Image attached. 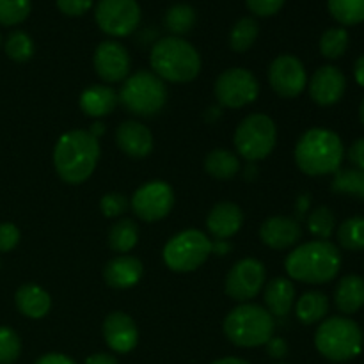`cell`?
Wrapping results in <instances>:
<instances>
[{
    "label": "cell",
    "mask_w": 364,
    "mask_h": 364,
    "mask_svg": "<svg viewBox=\"0 0 364 364\" xmlns=\"http://www.w3.org/2000/svg\"><path fill=\"white\" fill-rule=\"evenodd\" d=\"M100 159L98 139L87 130L64 134L53 149V166L60 180L78 185L87 180L96 169Z\"/></svg>",
    "instance_id": "1"
},
{
    "label": "cell",
    "mask_w": 364,
    "mask_h": 364,
    "mask_svg": "<svg viewBox=\"0 0 364 364\" xmlns=\"http://www.w3.org/2000/svg\"><path fill=\"white\" fill-rule=\"evenodd\" d=\"M341 267V255L334 244L327 240H315L295 247L287 256L284 269L295 281L309 284H323L338 276Z\"/></svg>",
    "instance_id": "2"
},
{
    "label": "cell",
    "mask_w": 364,
    "mask_h": 364,
    "mask_svg": "<svg viewBox=\"0 0 364 364\" xmlns=\"http://www.w3.org/2000/svg\"><path fill=\"white\" fill-rule=\"evenodd\" d=\"M343 142L334 132L311 128L299 139L295 146V162L304 174L323 176L338 173L343 162Z\"/></svg>",
    "instance_id": "3"
},
{
    "label": "cell",
    "mask_w": 364,
    "mask_h": 364,
    "mask_svg": "<svg viewBox=\"0 0 364 364\" xmlns=\"http://www.w3.org/2000/svg\"><path fill=\"white\" fill-rule=\"evenodd\" d=\"M149 64L156 77L174 84L194 80L201 71V57L198 50L176 36H167L153 45Z\"/></svg>",
    "instance_id": "4"
},
{
    "label": "cell",
    "mask_w": 364,
    "mask_h": 364,
    "mask_svg": "<svg viewBox=\"0 0 364 364\" xmlns=\"http://www.w3.org/2000/svg\"><path fill=\"white\" fill-rule=\"evenodd\" d=\"M276 322L265 308L258 304H242L230 311L224 320V334L237 347H262L272 338Z\"/></svg>",
    "instance_id": "5"
},
{
    "label": "cell",
    "mask_w": 364,
    "mask_h": 364,
    "mask_svg": "<svg viewBox=\"0 0 364 364\" xmlns=\"http://www.w3.org/2000/svg\"><path fill=\"white\" fill-rule=\"evenodd\" d=\"M117 98L132 116L153 117L166 105V84L153 71L139 70L124 80Z\"/></svg>",
    "instance_id": "6"
},
{
    "label": "cell",
    "mask_w": 364,
    "mask_h": 364,
    "mask_svg": "<svg viewBox=\"0 0 364 364\" xmlns=\"http://www.w3.org/2000/svg\"><path fill=\"white\" fill-rule=\"evenodd\" d=\"M315 345L320 354L329 361H350L361 354L363 333L354 320L333 316L316 329Z\"/></svg>",
    "instance_id": "7"
},
{
    "label": "cell",
    "mask_w": 364,
    "mask_h": 364,
    "mask_svg": "<svg viewBox=\"0 0 364 364\" xmlns=\"http://www.w3.org/2000/svg\"><path fill=\"white\" fill-rule=\"evenodd\" d=\"M233 141L238 155L249 162H258L276 148V124L265 114H251L237 127Z\"/></svg>",
    "instance_id": "8"
},
{
    "label": "cell",
    "mask_w": 364,
    "mask_h": 364,
    "mask_svg": "<svg viewBox=\"0 0 364 364\" xmlns=\"http://www.w3.org/2000/svg\"><path fill=\"white\" fill-rule=\"evenodd\" d=\"M212 255V242L203 231L187 230L174 235L164 247V262L173 272H192Z\"/></svg>",
    "instance_id": "9"
},
{
    "label": "cell",
    "mask_w": 364,
    "mask_h": 364,
    "mask_svg": "<svg viewBox=\"0 0 364 364\" xmlns=\"http://www.w3.org/2000/svg\"><path fill=\"white\" fill-rule=\"evenodd\" d=\"M95 20L105 34L124 38L141 23V7L137 0H100L96 4Z\"/></svg>",
    "instance_id": "10"
},
{
    "label": "cell",
    "mask_w": 364,
    "mask_h": 364,
    "mask_svg": "<svg viewBox=\"0 0 364 364\" xmlns=\"http://www.w3.org/2000/svg\"><path fill=\"white\" fill-rule=\"evenodd\" d=\"M259 95V84L255 75L244 68H231L219 75L215 82V96L220 105L240 109L255 102Z\"/></svg>",
    "instance_id": "11"
},
{
    "label": "cell",
    "mask_w": 364,
    "mask_h": 364,
    "mask_svg": "<svg viewBox=\"0 0 364 364\" xmlns=\"http://www.w3.org/2000/svg\"><path fill=\"white\" fill-rule=\"evenodd\" d=\"M174 205V192L166 181L153 180L135 191L132 198V210L139 219L156 223L169 215Z\"/></svg>",
    "instance_id": "12"
},
{
    "label": "cell",
    "mask_w": 364,
    "mask_h": 364,
    "mask_svg": "<svg viewBox=\"0 0 364 364\" xmlns=\"http://www.w3.org/2000/svg\"><path fill=\"white\" fill-rule=\"evenodd\" d=\"M265 267L255 258H244L231 267L226 277V294L233 301L247 302L262 291L265 284Z\"/></svg>",
    "instance_id": "13"
},
{
    "label": "cell",
    "mask_w": 364,
    "mask_h": 364,
    "mask_svg": "<svg viewBox=\"0 0 364 364\" xmlns=\"http://www.w3.org/2000/svg\"><path fill=\"white\" fill-rule=\"evenodd\" d=\"M269 82L276 95L290 100L304 91L308 84V75H306L304 64L297 57L284 53V55L276 57L270 64Z\"/></svg>",
    "instance_id": "14"
},
{
    "label": "cell",
    "mask_w": 364,
    "mask_h": 364,
    "mask_svg": "<svg viewBox=\"0 0 364 364\" xmlns=\"http://www.w3.org/2000/svg\"><path fill=\"white\" fill-rule=\"evenodd\" d=\"M95 70L98 77L107 84L123 82L130 73V55L128 50L117 41L100 43L95 52Z\"/></svg>",
    "instance_id": "15"
},
{
    "label": "cell",
    "mask_w": 364,
    "mask_h": 364,
    "mask_svg": "<svg viewBox=\"0 0 364 364\" xmlns=\"http://www.w3.org/2000/svg\"><path fill=\"white\" fill-rule=\"evenodd\" d=\"M347 89V78L338 68L322 66L315 71L309 82V96L322 107L334 105L340 102Z\"/></svg>",
    "instance_id": "16"
},
{
    "label": "cell",
    "mask_w": 364,
    "mask_h": 364,
    "mask_svg": "<svg viewBox=\"0 0 364 364\" xmlns=\"http://www.w3.org/2000/svg\"><path fill=\"white\" fill-rule=\"evenodd\" d=\"M103 336H105V343L109 345L110 350L128 354L137 347L139 331L132 316H128L127 313L116 311L110 313L103 322Z\"/></svg>",
    "instance_id": "17"
},
{
    "label": "cell",
    "mask_w": 364,
    "mask_h": 364,
    "mask_svg": "<svg viewBox=\"0 0 364 364\" xmlns=\"http://www.w3.org/2000/svg\"><path fill=\"white\" fill-rule=\"evenodd\" d=\"M302 237V230L299 226L297 220L290 219V217H270L259 228V238L265 245L276 251H283V249L291 247L297 244Z\"/></svg>",
    "instance_id": "18"
},
{
    "label": "cell",
    "mask_w": 364,
    "mask_h": 364,
    "mask_svg": "<svg viewBox=\"0 0 364 364\" xmlns=\"http://www.w3.org/2000/svg\"><path fill=\"white\" fill-rule=\"evenodd\" d=\"M116 142L124 155L144 159L153 149V135L139 121H124L116 130Z\"/></svg>",
    "instance_id": "19"
},
{
    "label": "cell",
    "mask_w": 364,
    "mask_h": 364,
    "mask_svg": "<svg viewBox=\"0 0 364 364\" xmlns=\"http://www.w3.org/2000/svg\"><path fill=\"white\" fill-rule=\"evenodd\" d=\"M244 224V213L235 203H219L206 217V228L217 240H228L240 231Z\"/></svg>",
    "instance_id": "20"
},
{
    "label": "cell",
    "mask_w": 364,
    "mask_h": 364,
    "mask_svg": "<svg viewBox=\"0 0 364 364\" xmlns=\"http://www.w3.org/2000/svg\"><path fill=\"white\" fill-rule=\"evenodd\" d=\"M142 272V263L141 259L135 256H117V258L110 259L103 269V277L105 283L110 288H117V290H127V288L135 287L141 281Z\"/></svg>",
    "instance_id": "21"
},
{
    "label": "cell",
    "mask_w": 364,
    "mask_h": 364,
    "mask_svg": "<svg viewBox=\"0 0 364 364\" xmlns=\"http://www.w3.org/2000/svg\"><path fill=\"white\" fill-rule=\"evenodd\" d=\"M267 311L272 316H287L295 302V287L287 277H276L265 288Z\"/></svg>",
    "instance_id": "22"
},
{
    "label": "cell",
    "mask_w": 364,
    "mask_h": 364,
    "mask_svg": "<svg viewBox=\"0 0 364 364\" xmlns=\"http://www.w3.org/2000/svg\"><path fill=\"white\" fill-rule=\"evenodd\" d=\"M117 92L109 85H91L80 95V109L91 117H103L116 109Z\"/></svg>",
    "instance_id": "23"
},
{
    "label": "cell",
    "mask_w": 364,
    "mask_h": 364,
    "mask_svg": "<svg viewBox=\"0 0 364 364\" xmlns=\"http://www.w3.org/2000/svg\"><path fill=\"white\" fill-rule=\"evenodd\" d=\"M14 301H16V308L21 315L34 320L43 318L52 306L50 295L38 284H23V287L18 288Z\"/></svg>",
    "instance_id": "24"
},
{
    "label": "cell",
    "mask_w": 364,
    "mask_h": 364,
    "mask_svg": "<svg viewBox=\"0 0 364 364\" xmlns=\"http://www.w3.org/2000/svg\"><path fill=\"white\" fill-rule=\"evenodd\" d=\"M334 304L343 315H354L364 306V279L347 276L338 283L334 291Z\"/></svg>",
    "instance_id": "25"
},
{
    "label": "cell",
    "mask_w": 364,
    "mask_h": 364,
    "mask_svg": "<svg viewBox=\"0 0 364 364\" xmlns=\"http://www.w3.org/2000/svg\"><path fill=\"white\" fill-rule=\"evenodd\" d=\"M205 171L217 180H231L240 171V160L228 149H213L205 160Z\"/></svg>",
    "instance_id": "26"
},
{
    "label": "cell",
    "mask_w": 364,
    "mask_h": 364,
    "mask_svg": "<svg viewBox=\"0 0 364 364\" xmlns=\"http://www.w3.org/2000/svg\"><path fill=\"white\" fill-rule=\"evenodd\" d=\"M327 311H329V301L320 291H308L299 299L295 306L297 318L306 326L320 322L327 315Z\"/></svg>",
    "instance_id": "27"
},
{
    "label": "cell",
    "mask_w": 364,
    "mask_h": 364,
    "mask_svg": "<svg viewBox=\"0 0 364 364\" xmlns=\"http://www.w3.org/2000/svg\"><path fill=\"white\" fill-rule=\"evenodd\" d=\"M139 228L132 219H123L114 224L109 231V247L112 251L127 255L137 245Z\"/></svg>",
    "instance_id": "28"
},
{
    "label": "cell",
    "mask_w": 364,
    "mask_h": 364,
    "mask_svg": "<svg viewBox=\"0 0 364 364\" xmlns=\"http://www.w3.org/2000/svg\"><path fill=\"white\" fill-rule=\"evenodd\" d=\"M164 25L176 38L187 34L196 25V11L188 4H174L164 16Z\"/></svg>",
    "instance_id": "29"
},
{
    "label": "cell",
    "mask_w": 364,
    "mask_h": 364,
    "mask_svg": "<svg viewBox=\"0 0 364 364\" xmlns=\"http://www.w3.org/2000/svg\"><path fill=\"white\" fill-rule=\"evenodd\" d=\"M259 25L255 18L245 16L240 18L237 23L233 25L230 34V46L235 52H247L255 41L258 39Z\"/></svg>",
    "instance_id": "30"
},
{
    "label": "cell",
    "mask_w": 364,
    "mask_h": 364,
    "mask_svg": "<svg viewBox=\"0 0 364 364\" xmlns=\"http://www.w3.org/2000/svg\"><path fill=\"white\" fill-rule=\"evenodd\" d=\"M329 13L341 25H358L364 21V0H327Z\"/></svg>",
    "instance_id": "31"
},
{
    "label": "cell",
    "mask_w": 364,
    "mask_h": 364,
    "mask_svg": "<svg viewBox=\"0 0 364 364\" xmlns=\"http://www.w3.org/2000/svg\"><path fill=\"white\" fill-rule=\"evenodd\" d=\"M338 194H352L364 199V171L363 169H341L334 176L333 185Z\"/></svg>",
    "instance_id": "32"
},
{
    "label": "cell",
    "mask_w": 364,
    "mask_h": 364,
    "mask_svg": "<svg viewBox=\"0 0 364 364\" xmlns=\"http://www.w3.org/2000/svg\"><path fill=\"white\" fill-rule=\"evenodd\" d=\"M338 240L347 251L364 249V217H352L345 220L338 230Z\"/></svg>",
    "instance_id": "33"
},
{
    "label": "cell",
    "mask_w": 364,
    "mask_h": 364,
    "mask_svg": "<svg viewBox=\"0 0 364 364\" xmlns=\"http://www.w3.org/2000/svg\"><path fill=\"white\" fill-rule=\"evenodd\" d=\"M348 48V32L341 27L329 28L320 38V52L327 59H340Z\"/></svg>",
    "instance_id": "34"
},
{
    "label": "cell",
    "mask_w": 364,
    "mask_h": 364,
    "mask_svg": "<svg viewBox=\"0 0 364 364\" xmlns=\"http://www.w3.org/2000/svg\"><path fill=\"white\" fill-rule=\"evenodd\" d=\"M6 53L9 59L16 60V63H25L34 55V41L23 31L11 32L6 41Z\"/></svg>",
    "instance_id": "35"
},
{
    "label": "cell",
    "mask_w": 364,
    "mask_h": 364,
    "mask_svg": "<svg viewBox=\"0 0 364 364\" xmlns=\"http://www.w3.org/2000/svg\"><path fill=\"white\" fill-rule=\"evenodd\" d=\"M336 220H334V213L327 206H320V208L313 210L311 215L308 217V228L311 235H315L320 240H327L333 235Z\"/></svg>",
    "instance_id": "36"
},
{
    "label": "cell",
    "mask_w": 364,
    "mask_h": 364,
    "mask_svg": "<svg viewBox=\"0 0 364 364\" xmlns=\"http://www.w3.org/2000/svg\"><path fill=\"white\" fill-rule=\"evenodd\" d=\"M31 14V0H0V25H18Z\"/></svg>",
    "instance_id": "37"
},
{
    "label": "cell",
    "mask_w": 364,
    "mask_h": 364,
    "mask_svg": "<svg viewBox=\"0 0 364 364\" xmlns=\"http://www.w3.org/2000/svg\"><path fill=\"white\" fill-rule=\"evenodd\" d=\"M21 341L11 327H0V364H13L20 358Z\"/></svg>",
    "instance_id": "38"
},
{
    "label": "cell",
    "mask_w": 364,
    "mask_h": 364,
    "mask_svg": "<svg viewBox=\"0 0 364 364\" xmlns=\"http://www.w3.org/2000/svg\"><path fill=\"white\" fill-rule=\"evenodd\" d=\"M100 208H102L103 215L114 219V217H119L127 212L128 208V199L123 194H117V192H110L105 194L100 201Z\"/></svg>",
    "instance_id": "39"
},
{
    "label": "cell",
    "mask_w": 364,
    "mask_h": 364,
    "mask_svg": "<svg viewBox=\"0 0 364 364\" xmlns=\"http://www.w3.org/2000/svg\"><path fill=\"white\" fill-rule=\"evenodd\" d=\"M249 11L256 16H274L284 6V0H245Z\"/></svg>",
    "instance_id": "40"
},
{
    "label": "cell",
    "mask_w": 364,
    "mask_h": 364,
    "mask_svg": "<svg viewBox=\"0 0 364 364\" xmlns=\"http://www.w3.org/2000/svg\"><path fill=\"white\" fill-rule=\"evenodd\" d=\"M20 242V230L13 223L0 224V252H9Z\"/></svg>",
    "instance_id": "41"
},
{
    "label": "cell",
    "mask_w": 364,
    "mask_h": 364,
    "mask_svg": "<svg viewBox=\"0 0 364 364\" xmlns=\"http://www.w3.org/2000/svg\"><path fill=\"white\" fill-rule=\"evenodd\" d=\"M57 7L66 16H82L92 7V0H57Z\"/></svg>",
    "instance_id": "42"
},
{
    "label": "cell",
    "mask_w": 364,
    "mask_h": 364,
    "mask_svg": "<svg viewBox=\"0 0 364 364\" xmlns=\"http://www.w3.org/2000/svg\"><path fill=\"white\" fill-rule=\"evenodd\" d=\"M267 354L274 359H283L288 355V343L283 340V338H270L265 343Z\"/></svg>",
    "instance_id": "43"
},
{
    "label": "cell",
    "mask_w": 364,
    "mask_h": 364,
    "mask_svg": "<svg viewBox=\"0 0 364 364\" xmlns=\"http://www.w3.org/2000/svg\"><path fill=\"white\" fill-rule=\"evenodd\" d=\"M347 156L348 160H350L352 166H355V169L364 171V137L358 139V141L348 148Z\"/></svg>",
    "instance_id": "44"
},
{
    "label": "cell",
    "mask_w": 364,
    "mask_h": 364,
    "mask_svg": "<svg viewBox=\"0 0 364 364\" xmlns=\"http://www.w3.org/2000/svg\"><path fill=\"white\" fill-rule=\"evenodd\" d=\"M36 364H75V361H71L70 358L63 354H46L39 358Z\"/></svg>",
    "instance_id": "45"
},
{
    "label": "cell",
    "mask_w": 364,
    "mask_h": 364,
    "mask_svg": "<svg viewBox=\"0 0 364 364\" xmlns=\"http://www.w3.org/2000/svg\"><path fill=\"white\" fill-rule=\"evenodd\" d=\"M84 364H117V359L114 355L105 354V352H98V354L89 355Z\"/></svg>",
    "instance_id": "46"
},
{
    "label": "cell",
    "mask_w": 364,
    "mask_h": 364,
    "mask_svg": "<svg viewBox=\"0 0 364 364\" xmlns=\"http://www.w3.org/2000/svg\"><path fill=\"white\" fill-rule=\"evenodd\" d=\"M231 244L228 240H215L212 242V252L217 256H224L231 251Z\"/></svg>",
    "instance_id": "47"
},
{
    "label": "cell",
    "mask_w": 364,
    "mask_h": 364,
    "mask_svg": "<svg viewBox=\"0 0 364 364\" xmlns=\"http://www.w3.org/2000/svg\"><path fill=\"white\" fill-rule=\"evenodd\" d=\"M354 75H355V80H358V84H361L364 87V55L359 57V59L355 60Z\"/></svg>",
    "instance_id": "48"
},
{
    "label": "cell",
    "mask_w": 364,
    "mask_h": 364,
    "mask_svg": "<svg viewBox=\"0 0 364 364\" xmlns=\"http://www.w3.org/2000/svg\"><path fill=\"white\" fill-rule=\"evenodd\" d=\"M212 364H249V363L244 361V359H238V358H224V359H219V361H215Z\"/></svg>",
    "instance_id": "49"
},
{
    "label": "cell",
    "mask_w": 364,
    "mask_h": 364,
    "mask_svg": "<svg viewBox=\"0 0 364 364\" xmlns=\"http://www.w3.org/2000/svg\"><path fill=\"white\" fill-rule=\"evenodd\" d=\"M89 132H91V134L95 135L96 139H98L100 135L103 134V124H102V123H95V124H92V127H91V130H89Z\"/></svg>",
    "instance_id": "50"
},
{
    "label": "cell",
    "mask_w": 364,
    "mask_h": 364,
    "mask_svg": "<svg viewBox=\"0 0 364 364\" xmlns=\"http://www.w3.org/2000/svg\"><path fill=\"white\" fill-rule=\"evenodd\" d=\"M359 117H361V123L364 124V100L361 102V107H359Z\"/></svg>",
    "instance_id": "51"
},
{
    "label": "cell",
    "mask_w": 364,
    "mask_h": 364,
    "mask_svg": "<svg viewBox=\"0 0 364 364\" xmlns=\"http://www.w3.org/2000/svg\"><path fill=\"white\" fill-rule=\"evenodd\" d=\"M0 41H2V38H0Z\"/></svg>",
    "instance_id": "52"
}]
</instances>
